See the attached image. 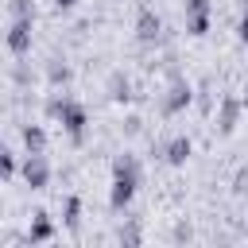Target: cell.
Instances as JSON below:
<instances>
[{"label": "cell", "instance_id": "d6986e66", "mask_svg": "<svg viewBox=\"0 0 248 248\" xmlns=\"http://www.w3.org/2000/svg\"><path fill=\"white\" fill-rule=\"evenodd\" d=\"M236 39L248 43V16H240V23H236Z\"/></svg>", "mask_w": 248, "mask_h": 248}, {"label": "cell", "instance_id": "8fae6325", "mask_svg": "<svg viewBox=\"0 0 248 248\" xmlns=\"http://www.w3.org/2000/svg\"><path fill=\"white\" fill-rule=\"evenodd\" d=\"M23 147H27V155H43L46 151V132L39 124H27L23 128Z\"/></svg>", "mask_w": 248, "mask_h": 248}, {"label": "cell", "instance_id": "ba28073f", "mask_svg": "<svg viewBox=\"0 0 248 248\" xmlns=\"http://www.w3.org/2000/svg\"><path fill=\"white\" fill-rule=\"evenodd\" d=\"M159 31H163V19H159L151 8H143V12L136 16V35H140L143 43H151V39H159Z\"/></svg>", "mask_w": 248, "mask_h": 248}, {"label": "cell", "instance_id": "9c48e42d", "mask_svg": "<svg viewBox=\"0 0 248 248\" xmlns=\"http://www.w3.org/2000/svg\"><path fill=\"white\" fill-rule=\"evenodd\" d=\"M190 151H194V147H190V140H186V136H174V140L163 147V159H167L170 167H182V163L190 159Z\"/></svg>", "mask_w": 248, "mask_h": 248}, {"label": "cell", "instance_id": "7a4b0ae2", "mask_svg": "<svg viewBox=\"0 0 248 248\" xmlns=\"http://www.w3.org/2000/svg\"><path fill=\"white\" fill-rule=\"evenodd\" d=\"M46 112L62 120V128L70 132V140H74V143H81V140H85V124H89V116H85V108H81L78 101H70V97H54V101L46 105Z\"/></svg>", "mask_w": 248, "mask_h": 248}, {"label": "cell", "instance_id": "3957f363", "mask_svg": "<svg viewBox=\"0 0 248 248\" xmlns=\"http://www.w3.org/2000/svg\"><path fill=\"white\" fill-rule=\"evenodd\" d=\"M209 31V0H186V35Z\"/></svg>", "mask_w": 248, "mask_h": 248}, {"label": "cell", "instance_id": "2e32d148", "mask_svg": "<svg viewBox=\"0 0 248 248\" xmlns=\"http://www.w3.org/2000/svg\"><path fill=\"white\" fill-rule=\"evenodd\" d=\"M232 194H248V167L236 170V178H232Z\"/></svg>", "mask_w": 248, "mask_h": 248}, {"label": "cell", "instance_id": "9a60e30c", "mask_svg": "<svg viewBox=\"0 0 248 248\" xmlns=\"http://www.w3.org/2000/svg\"><path fill=\"white\" fill-rule=\"evenodd\" d=\"M0 170H4V178H12V174H16V155H12V151H4V155H0Z\"/></svg>", "mask_w": 248, "mask_h": 248}, {"label": "cell", "instance_id": "4fadbf2b", "mask_svg": "<svg viewBox=\"0 0 248 248\" xmlns=\"http://www.w3.org/2000/svg\"><path fill=\"white\" fill-rule=\"evenodd\" d=\"M62 213H66L62 221H66V225L74 229V225H78V213H81V198H78V194H70V198H66V209H62Z\"/></svg>", "mask_w": 248, "mask_h": 248}, {"label": "cell", "instance_id": "5b68a950", "mask_svg": "<svg viewBox=\"0 0 248 248\" xmlns=\"http://www.w3.org/2000/svg\"><path fill=\"white\" fill-rule=\"evenodd\" d=\"M240 108H244V97H221V105H217V128H221L225 136L236 128V120H240Z\"/></svg>", "mask_w": 248, "mask_h": 248}, {"label": "cell", "instance_id": "30bf717a", "mask_svg": "<svg viewBox=\"0 0 248 248\" xmlns=\"http://www.w3.org/2000/svg\"><path fill=\"white\" fill-rule=\"evenodd\" d=\"M50 236H54V225H50V217L39 209L35 221H31V229H27V240H31V244H43V240H50Z\"/></svg>", "mask_w": 248, "mask_h": 248}, {"label": "cell", "instance_id": "277c9868", "mask_svg": "<svg viewBox=\"0 0 248 248\" xmlns=\"http://www.w3.org/2000/svg\"><path fill=\"white\" fill-rule=\"evenodd\" d=\"M23 182H27L31 190H46V182H50V167H46L43 155H27V163H23Z\"/></svg>", "mask_w": 248, "mask_h": 248}, {"label": "cell", "instance_id": "6da1fadb", "mask_svg": "<svg viewBox=\"0 0 248 248\" xmlns=\"http://www.w3.org/2000/svg\"><path fill=\"white\" fill-rule=\"evenodd\" d=\"M136 186H140V167H136L132 155H120V159L112 163V190H108L112 209H124V205L132 202Z\"/></svg>", "mask_w": 248, "mask_h": 248}, {"label": "cell", "instance_id": "8992f818", "mask_svg": "<svg viewBox=\"0 0 248 248\" xmlns=\"http://www.w3.org/2000/svg\"><path fill=\"white\" fill-rule=\"evenodd\" d=\"M8 50H12V54H27V50H31V16H23V19L12 23V31H8Z\"/></svg>", "mask_w": 248, "mask_h": 248}, {"label": "cell", "instance_id": "ffe728a7", "mask_svg": "<svg viewBox=\"0 0 248 248\" xmlns=\"http://www.w3.org/2000/svg\"><path fill=\"white\" fill-rule=\"evenodd\" d=\"M54 4H58V8H74L78 0H54Z\"/></svg>", "mask_w": 248, "mask_h": 248}, {"label": "cell", "instance_id": "52a82bcc", "mask_svg": "<svg viewBox=\"0 0 248 248\" xmlns=\"http://www.w3.org/2000/svg\"><path fill=\"white\" fill-rule=\"evenodd\" d=\"M190 97H194V93H190V85H186V81H174V85H170V93L163 97V112H167V116L182 112V108L190 105Z\"/></svg>", "mask_w": 248, "mask_h": 248}, {"label": "cell", "instance_id": "e0dca14e", "mask_svg": "<svg viewBox=\"0 0 248 248\" xmlns=\"http://www.w3.org/2000/svg\"><path fill=\"white\" fill-rule=\"evenodd\" d=\"M120 240H124V244H140V229H136V225L120 229Z\"/></svg>", "mask_w": 248, "mask_h": 248}, {"label": "cell", "instance_id": "ac0fdd59", "mask_svg": "<svg viewBox=\"0 0 248 248\" xmlns=\"http://www.w3.org/2000/svg\"><path fill=\"white\" fill-rule=\"evenodd\" d=\"M12 12H16V19H23V16H31V12H27V0H12Z\"/></svg>", "mask_w": 248, "mask_h": 248}, {"label": "cell", "instance_id": "7c38bea8", "mask_svg": "<svg viewBox=\"0 0 248 248\" xmlns=\"http://www.w3.org/2000/svg\"><path fill=\"white\" fill-rule=\"evenodd\" d=\"M108 97H112V101H128V97H132V93H128V78L116 74V78L108 81Z\"/></svg>", "mask_w": 248, "mask_h": 248}, {"label": "cell", "instance_id": "44dd1931", "mask_svg": "<svg viewBox=\"0 0 248 248\" xmlns=\"http://www.w3.org/2000/svg\"><path fill=\"white\" fill-rule=\"evenodd\" d=\"M244 101H248V81H244Z\"/></svg>", "mask_w": 248, "mask_h": 248}, {"label": "cell", "instance_id": "5bb4252c", "mask_svg": "<svg viewBox=\"0 0 248 248\" xmlns=\"http://www.w3.org/2000/svg\"><path fill=\"white\" fill-rule=\"evenodd\" d=\"M50 81L54 85H66L70 81V66H50Z\"/></svg>", "mask_w": 248, "mask_h": 248}]
</instances>
